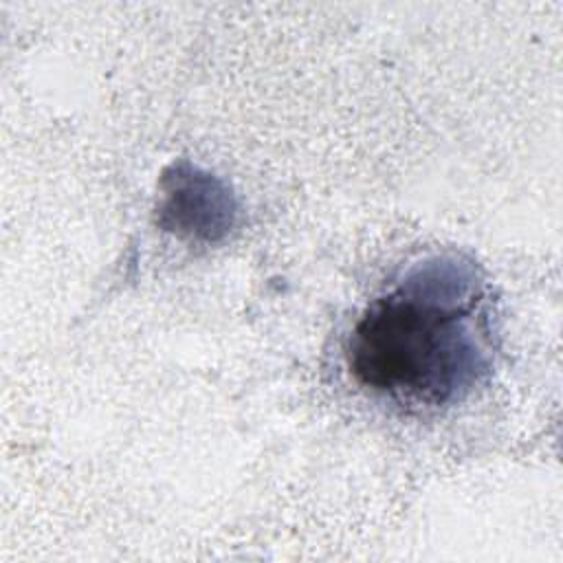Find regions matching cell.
Instances as JSON below:
<instances>
[{
    "instance_id": "1",
    "label": "cell",
    "mask_w": 563,
    "mask_h": 563,
    "mask_svg": "<svg viewBox=\"0 0 563 563\" xmlns=\"http://www.w3.org/2000/svg\"><path fill=\"white\" fill-rule=\"evenodd\" d=\"M352 378L405 411H442L471 398L493 374L490 288L457 253L409 264L374 295L345 341Z\"/></svg>"
},
{
    "instance_id": "2",
    "label": "cell",
    "mask_w": 563,
    "mask_h": 563,
    "mask_svg": "<svg viewBox=\"0 0 563 563\" xmlns=\"http://www.w3.org/2000/svg\"><path fill=\"white\" fill-rule=\"evenodd\" d=\"M165 213L174 218V227H183L180 231L213 238L231 227L233 207L227 189L216 178L189 169L187 174L176 172L167 191Z\"/></svg>"
}]
</instances>
